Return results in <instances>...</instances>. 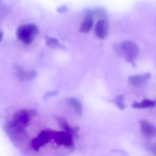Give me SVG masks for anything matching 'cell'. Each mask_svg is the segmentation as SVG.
<instances>
[{
	"label": "cell",
	"mask_w": 156,
	"mask_h": 156,
	"mask_svg": "<svg viewBox=\"0 0 156 156\" xmlns=\"http://www.w3.org/2000/svg\"><path fill=\"white\" fill-rule=\"evenodd\" d=\"M25 128L10 121L5 124L3 129L12 143L19 147L24 145L28 138Z\"/></svg>",
	"instance_id": "obj_1"
},
{
	"label": "cell",
	"mask_w": 156,
	"mask_h": 156,
	"mask_svg": "<svg viewBox=\"0 0 156 156\" xmlns=\"http://www.w3.org/2000/svg\"><path fill=\"white\" fill-rule=\"evenodd\" d=\"M116 51L123 56L128 62L135 66V60L139 55V48L136 44L131 41H126L116 46Z\"/></svg>",
	"instance_id": "obj_2"
},
{
	"label": "cell",
	"mask_w": 156,
	"mask_h": 156,
	"mask_svg": "<svg viewBox=\"0 0 156 156\" xmlns=\"http://www.w3.org/2000/svg\"><path fill=\"white\" fill-rule=\"evenodd\" d=\"M39 32L38 27L34 24L22 25L19 27L17 31V37L22 42L29 44L32 42Z\"/></svg>",
	"instance_id": "obj_3"
},
{
	"label": "cell",
	"mask_w": 156,
	"mask_h": 156,
	"mask_svg": "<svg viewBox=\"0 0 156 156\" xmlns=\"http://www.w3.org/2000/svg\"><path fill=\"white\" fill-rule=\"evenodd\" d=\"M55 131L51 129L42 130L37 137L31 141V147L35 151H38L41 147L46 145L53 139Z\"/></svg>",
	"instance_id": "obj_4"
},
{
	"label": "cell",
	"mask_w": 156,
	"mask_h": 156,
	"mask_svg": "<svg viewBox=\"0 0 156 156\" xmlns=\"http://www.w3.org/2000/svg\"><path fill=\"white\" fill-rule=\"evenodd\" d=\"M36 111L31 109H23L14 114L12 121L21 126L25 128L29 126L31 119Z\"/></svg>",
	"instance_id": "obj_5"
},
{
	"label": "cell",
	"mask_w": 156,
	"mask_h": 156,
	"mask_svg": "<svg viewBox=\"0 0 156 156\" xmlns=\"http://www.w3.org/2000/svg\"><path fill=\"white\" fill-rule=\"evenodd\" d=\"M73 136L66 131H55L53 137L55 142L58 146H62L70 150L74 148Z\"/></svg>",
	"instance_id": "obj_6"
},
{
	"label": "cell",
	"mask_w": 156,
	"mask_h": 156,
	"mask_svg": "<svg viewBox=\"0 0 156 156\" xmlns=\"http://www.w3.org/2000/svg\"><path fill=\"white\" fill-rule=\"evenodd\" d=\"M140 130L142 134L147 137H153L156 135V127L149 121L145 119L140 122Z\"/></svg>",
	"instance_id": "obj_7"
},
{
	"label": "cell",
	"mask_w": 156,
	"mask_h": 156,
	"mask_svg": "<svg viewBox=\"0 0 156 156\" xmlns=\"http://www.w3.org/2000/svg\"><path fill=\"white\" fill-rule=\"evenodd\" d=\"M151 74L150 73L130 76L128 78V82L134 86H138L145 83L150 78Z\"/></svg>",
	"instance_id": "obj_8"
},
{
	"label": "cell",
	"mask_w": 156,
	"mask_h": 156,
	"mask_svg": "<svg viewBox=\"0 0 156 156\" xmlns=\"http://www.w3.org/2000/svg\"><path fill=\"white\" fill-rule=\"evenodd\" d=\"M108 30V25L105 20H101L97 22L95 27V32L98 38L105 39L107 35Z\"/></svg>",
	"instance_id": "obj_9"
},
{
	"label": "cell",
	"mask_w": 156,
	"mask_h": 156,
	"mask_svg": "<svg viewBox=\"0 0 156 156\" xmlns=\"http://www.w3.org/2000/svg\"><path fill=\"white\" fill-rule=\"evenodd\" d=\"M16 73L17 77L21 81H30L35 79L37 73L34 71H26L18 67L16 68Z\"/></svg>",
	"instance_id": "obj_10"
},
{
	"label": "cell",
	"mask_w": 156,
	"mask_h": 156,
	"mask_svg": "<svg viewBox=\"0 0 156 156\" xmlns=\"http://www.w3.org/2000/svg\"><path fill=\"white\" fill-rule=\"evenodd\" d=\"M57 119L61 128L66 132L71 134L73 137L76 136L77 132L79 130L78 127L72 126L67 123V121L62 118H58Z\"/></svg>",
	"instance_id": "obj_11"
},
{
	"label": "cell",
	"mask_w": 156,
	"mask_h": 156,
	"mask_svg": "<svg viewBox=\"0 0 156 156\" xmlns=\"http://www.w3.org/2000/svg\"><path fill=\"white\" fill-rule=\"evenodd\" d=\"M84 19L82 22L80 27V31L83 33H87L92 30L94 26V17L90 16H85Z\"/></svg>",
	"instance_id": "obj_12"
},
{
	"label": "cell",
	"mask_w": 156,
	"mask_h": 156,
	"mask_svg": "<svg viewBox=\"0 0 156 156\" xmlns=\"http://www.w3.org/2000/svg\"><path fill=\"white\" fill-rule=\"evenodd\" d=\"M156 105V102L153 100L145 99L140 103L135 102L132 104V107L138 109H144L146 108H154Z\"/></svg>",
	"instance_id": "obj_13"
},
{
	"label": "cell",
	"mask_w": 156,
	"mask_h": 156,
	"mask_svg": "<svg viewBox=\"0 0 156 156\" xmlns=\"http://www.w3.org/2000/svg\"><path fill=\"white\" fill-rule=\"evenodd\" d=\"M68 103L72 106L74 109L76 113L78 115H82L83 114V106L81 101L75 98H70L68 99Z\"/></svg>",
	"instance_id": "obj_14"
},
{
	"label": "cell",
	"mask_w": 156,
	"mask_h": 156,
	"mask_svg": "<svg viewBox=\"0 0 156 156\" xmlns=\"http://www.w3.org/2000/svg\"><path fill=\"white\" fill-rule=\"evenodd\" d=\"M45 42L48 47L52 48H56L61 46V44L59 41L53 37H45Z\"/></svg>",
	"instance_id": "obj_15"
},
{
	"label": "cell",
	"mask_w": 156,
	"mask_h": 156,
	"mask_svg": "<svg viewBox=\"0 0 156 156\" xmlns=\"http://www.w3.org/2000/svg\"><path fill=\"white\" fill-rule=\"evenodd\" d=\"M124 98L123 96L119 95L116 97L114 102L119 109L124 110L126 108V105L124 104Z\"/></svg>",
	"instance_id": "obj_16"
},
{
	"label": "cell",
	"mask_w": 156,
	"mask_h": 156,
	"mask_svg": "<svg viewBox=\"0 0 156 156\" xmlns=\"http://www.w3.org/2000/svg\"><path fill=\"white\" fill-rule=\"evenodd\" d=\"M147 149L151 151L152 153H156V144H151V145H148L147 146Z\"/></svg>",
	"instance_id": "obj_17"
},
{
	"label": "cell",
	"mask_w": 156,
	"mask_h": 156,
	"mask_svg": "<svg viewBox=\"0 0 156 156\" xmlns=\"http://www.w3.org/2000/svg\"><path fill=\"white\" fill-rule=\"evenodd\" d=\"M58 94L57 91H53V92H49L48 94H46L45 97H48L52 96Z\"/></svg>",
	"instance_id": "obj_18"
},
{
	"label": "cell",
	"mask_w": 156,
	"mask_h": 156,
	"mask_svg": "<svg viewBox=\"0 0 156 156\" xmlns=\"http://www.w3.org/2000/svg\"><path fill=\"white\" fill-rule=\"evenodd\" d=\"M3 36H4L3 33L2 32L0 31V43L2 41L3 39Z\"/></svg>",
	"instance_id": "obj_19"
}]
</instances>
